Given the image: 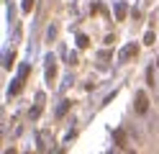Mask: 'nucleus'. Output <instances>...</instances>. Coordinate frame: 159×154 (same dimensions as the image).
<instances>
[{
    "label": "nucleus",
    "mask_w": 159,
    "mask_h": 154,
    "mask_svg": "<svg viewBox=\"0 0 159 154\" xmlns=\"http://www.w3.org/2000/svg\"><path fill=\"white\" fill-rule=\"evenodd\" d=\"M28 116H31V118H39V116H41V108H39V105H34V108H31V113H28Z\"/></svg>",
    "instance_id": "5"
},
{
    "label": "nucleus",
    "mask_w": 159,
    "mask_h": 154,
    "mask_svg": "<svg viewBox=\"0 0 159 154\" xmlns=\"http://www.w3.org/2000/svg\"><path fill=\"white\" fill-rule=\"evenodd\" d=\"M116 141L123 147V144H126V133H123V131H116Z\"/></svg>",
    "instance_id": "4"
},
{
    "label": "nucleus",
    "mask_w": 159,
    "mask_h": 154,
    "mask_svg": "<svg viewBox=\"0 0 159 154\" xmlns=\"http://www.w3.org/2000/svg\"><path fill=\"white\" fill-rule=\"evenodd\" d=\"M87 44H90V39H87L85 34H80V36H77V46H82V49H85Z\"/></svg>",
    "instance_id": "3"
},
{
    "label": "nucleus",
    "mask_w": 159,
    "mask_h": 154,
    "mask_svg": "<svg viewBox=\"0 0 159 154\" xmlns=\"http://www.w3.org/2000/svg\"><path fill=\"white\" fill-rule=\"evenodd\" d=\"M134 108H136V113H139V116H144V113L149 110V95H146V92H139V95H136Z\"/></svg>",
    "instance_id": "1"
},
{
    "label": "nucleus",
    "mask_w": 159,
    "mask_h": 154,
    "mask_svg": "<svg viewBox=\"0 0 159 154\" xmlns=\"http://www.w3.org/2000/svg\"><path fill=\"white\" fill-rule=\"evenodd\" d=\"M157 64H159V59H157Z\"/></svg>",
    "instance_id": "8"
},
{
    "label": "nucleus",
    "mask_w": 159,
    "mask_h": 154,
    "mask_svg": "<svg viewBox=\"0 0 159 154\" xmlns=\"http://www.w3.org/2000/svg\"><path fill=\"white\" fill-rule=\"evenodd\" d=\"M34 8V0H23V10H31Z\"/></svg>",
    "instance_id": "7"
},
{
    "label": "nucleus",
    "mask_w": 159,
    "mask_h": 154,
    "mask_svg": "<svg viewBox=\"0 0 159 154\" xmlns=\"http://www.w3.org/2000/svg\"><path fill=\"white\" fill-rule=\"evenodd\" d=\"M144 44H154V34H152V31H149V34L144 36Z\"/></svg>",
    "instance_id": "6"
},
{
    "label": "nucleus",
    "mask_w": 159,
    "mask_h": 154,
    "mask_svg": "<svg viewBox=\"0 0 159 154\" xmlns=\"http://www.w3.org/2000/svg\"><path fill=\"white\" fill-rule=\"evenodd\" d=\"M126 10H128V8H126L123 3H118V5H116V18H118V21H123V18H126Z\"/></svg>",
    "instance_id": "2"
}]
</instances>
